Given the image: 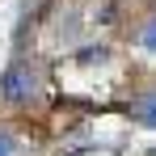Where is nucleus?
<instances>
[{"label": "nucleus", "instance_id": "nucleus-1", "mask_svg": "<svg viewBox=\"0 0 156 156\" xmlns=\"http://www.w3.org/2000/svg\"><path fill=\"white\" fill-rule=\"evenodd\" d=\"M0 93L9 97V101H30L34 93H38V68L34 63H13L4 80H0Z\"/></svg>", "mask_w": 156, "mask_h": 156}, {"label": "nucleus", "instance_id": "nucleus-2", "mask_svg": "<svg viewBox=\"0 0 156 156\" xmlns=\"http://www.w3.org/2000/svg\"><path fill=\"white\" fill-rule=\"evenodd\" d=\"M131 118L144 122V127H156V93H144L131 101Z\"/></svg>", "mask_w": 156, "mask_h": 156}, {"label": "nucleus", "instance_id": "nucleus-3", "mask_svg": "<svg viewBox=\"0 0 156 156\" xmlns=\"http://www.w3.org/2000/svg\"><path fill=\"white\" fill-rule=\"evenodd\" d=\"M139 47L156 55V17H148V21L139 26Z\"/></svg>", "mask_w": 156, "mask_h": 156}, {"label": "nucleus", "instance_id": "nucleus-4", "mask_svg": "<svg viewBox=\"0 0 156 156\" xmlns=\"http://www.w3.org/2000/svg\"><path fill=\"white\" fill-rule=\"evenodd\" d=\"M0 156H17V144H13V135H4V131H0Z\"/></svg>", "mask_w": 156, "mask_h": 156}]
</instances>
